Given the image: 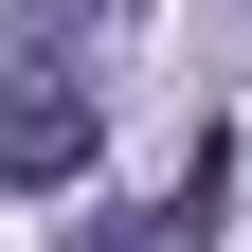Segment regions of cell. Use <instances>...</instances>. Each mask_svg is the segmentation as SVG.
<instances>
[{
	"instance_id": "obj_1",
	"label": "cell",
	"mask_w": 252,
	"mask_h": 252,
	"mask_svg": "<svg viewBox=\"0 0 252 252\" xmlns=\"http://www.w3.org/2000/svg\"><path fill=\"white\" fill-rule=\"evenodd\" d=\"M90 144H108V108H90L54 54H18V72H0V198H18V180H90Z\"/></svg>"
},
{
	"instance_id": "obj_2",
	"label": "cell",
	"mask_w": 252,
	"mask_h": 252,
	"mask_svg": "<svg viewBox=\"0 0 252 252\" xmlns=\"http://www.w3.org/2000/svg\"><path fill=\"white\" fill-rule=\"evenodd\" d=\"M72 18H126V0H0V54H54Z\"/></svg>"
}]
</instances>
